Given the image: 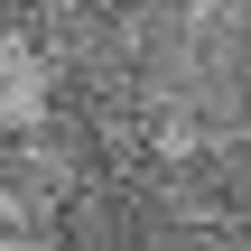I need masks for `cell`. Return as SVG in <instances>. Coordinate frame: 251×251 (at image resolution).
Instances as JSON below:
<instances>
[{
	"label": "cell",
	"instance_id": "cell-1",
	"mask_svg": "<svg viewBox=\"0 0 251 251\" xmlns=\"http://www.w3.org/2000/svg\"><path fill=\"white\" fill-rule=\"evenodd\" d=\"M37 93H47V65L9 37V47H0V121H28V112H37Z\"/></svg>",
	"mask_w": 251,
	"mask_h": 251
}]
</instances>
